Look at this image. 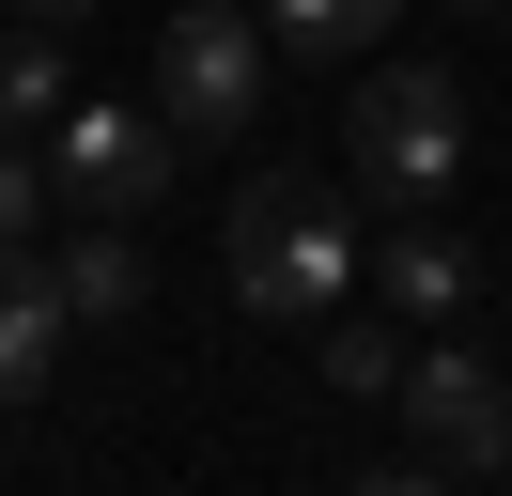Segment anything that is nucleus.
<instances>
[{"label":"nucleus","instance_id":"1","mask_svg":"<svg viewBox=\"0 0 512 496\" xmlns=\"http://www.w3.org/2000/svg\"><path fill=\"white\" fill-rule=\"evenodd\" d=\"M233 310H264V326H326V310L373 279V248H357V202L342 171H249L233 186Z\"/></svg>","mask_w":512,"mask_h":496},{"label":"nucleus","instance_id":"11","mask_svg":"<svg viewBox=\"0 0 512 496\" xmlns=\"http://www.w3.org/2000/svg\"><path fill=\"white\" fill-rule=\"evenodd\" d=\"M326 388H342V403H388V388H404V310H388V326L326 310Z\"/></svg>","mask_w":512,"mask_h":496},{"label":"nucleus","instance_id":"13","mask_svg":"<svg viewBox=\"0 0 512 496\" xmlns=\"http://www.w3.org/2000/svg\"><path fill=\"white\" fill-rule=\"evenodd\" d=\"M16 16H47V31H78V16H94V0H16Z\"/></svg>","mask_w":512,"mask_h":496},{"label":"nucleus","instance_id":"3","mask_svg":"<svg viewBox=\"0 0 512 496\" xmlns=\"http://www.w3.org/2000/svg\"><path fill=\"white\" fill-rule=\"evenodd\" d=\"M264 78H280V47H264L249 0L156 16V109H171V140H249V124H264Z\"/></svg>","mask_w":512,"mask_h":496},{"label":"nucleus","instance_id":"5","mask_svg":"<svg viewBox=\"0 0 512 496\" xmlns=\"http://www.w3.org/2000/svg\"><path fill=\"white\" fill-rule=\"evenodd\" d=\"M47 186H63V217H140V202L171 186V109L78 93V109L47 124Z\"/></svg>","mask_w":512,"mask_h":496},{"label":"nucleus","instance_id":"7","mask_svg":"<svg viewBox=\"0 0 512 496\" xmlns=\"http://www.w3.org/2000/svg\"><path fill=\"white\" fill-rule=\"evenodd\" d=\"M373 295L404 310V326H466V295H481V248H466V233H435V217H404V233L373 248Z\"/></svg>","mask_w":512,"mask_h":496},{"label":"nucleus","instance_id":"12","mask_svg":"<svg viewBox=\"0 0 512 496\" xmlns=\"http://www.w3.org/2000/svg\"><path fill=\"white\" fill-rule=\"evenodd\" d=\"M47 202H63V186H47V140H0V248L47 233Z\"/></svg>","mask_w":512,"mask_h":496},{"label":"nucleus","instance_id":"2","mask_svg":"<svg viewBox=\"0 0 512 496\" xmlns=\"http://www.w3.org/2000/svg\"><path fill=\"white\" fill-rule=\"evenodd\" d=\"M342 155H357V186H373L388 217L435 202V186L466 171V93H450V62H373L357 109H342Z\"/></svg>","mask_w":512,"mask_h":496},{"label":"nucleus","instance_id":"14","mask_svg":"<svg viewBox=\"0 0 512 496\" xmlns=\"http://www.w3.org/2000/svg\"><path fill=\"white\" fill-rule=\"evenodd\" d=\"M450 16H512V0H450Z\"/></svg>","mask_w":512,"mask_h":496},{"label":"nucleus","instance_id":"8","mask_svg":"<svg viewBox=\"0 0 512 496\" xmlns=\"http://www.w3.org/2000/svg\"><path fill=\"white\" fill-rule=\"evenodd\" d=\"M47 264H63V310H78V326H140V295H156V264H140L125 217H78Z\"/></svg>","mask_w":512,"mask_h":496},{"label":"nucleus","instance_id":"10","mask_svg":"<svg viewBox=\"0 0 512 496\" xmlns=\"http://www.w3.org/2000/svg\"><path fill=\"white\" fill-rule=\"evenodd\" d=\"M249 16H264V47H280V62H357L404 0H249Z\"/></svg>","mask_w":512,"mask_h":496},{"label":"nucleus","instance_id":"9","mask_svg":"<svg viewBox=\"0 0 512 496\" xmlns=\"http://www.w3.org/2000/svg\"><path fill=\"white\" fill-rule=\"evenodd\" d=\"M78 109V62H63V31H0V140H47V124Z\"/></svg>","mask_w":512,"mask_h":496},{"label":"nucleus","instance_id":"4","mask_svg":"<svg viewBox=\"0 0 512 496\" xmlns=\"http://www.w3.org/2000/svg\"><path fill=\"white\" fill-rule=\"evenodd\" d=\"M404 481H481V465H512V372L481 357V341H419L404 357Z\"/></svg>","mask_w":512,"mask_h":496},{"label":"nucleus","instance_id":"6","mask_svg":"<svg viewBox=\"0 0 512 496\" xmlns=\"http://www.w3.org/2000/svg\"><path fill=\"white\" fill-rule=\"evenodd\" d=\"M63 341H78V310H63V264H47V248L16 233V248H0V419H32V403H47Z\"/></svg>","mask_w":512,"mask_h":496}]
</instances>
